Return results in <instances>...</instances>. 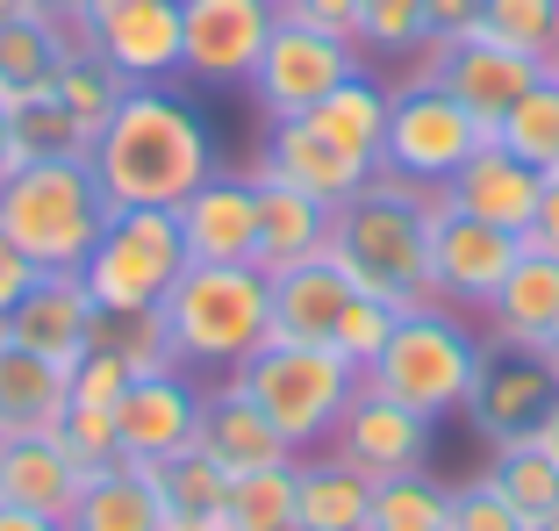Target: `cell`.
Instances as JSON below:
<instances>
[{
  "mask_svg": "<svg viewBox=\"0 0 559 531\" xmlns=\"http://www.w3.org/2000/svg\"><path fill=\"white\" fill-rule=\"evenodd\" d=\"M36 273H44V266H36L22 245H8V237H0V316H8V309H15V302L36 287Z\"/></svg>",
  "mask_w": 559,
  "mask_h": 531,
  "instance_id": "bcb514c9",
  "label": "cell"
},
{
  "mask_svg": "<svg viewBox=\"0 0 559 531\" xmlns=\"http://www.w3.org/2000/svg\"><path fill=\"white\" fill-rule=\"evenodd\" d=\"M480 316H488L495 345H531V352H538L545 331L559 323V251L524 245V251H516V266H510V281L495 287V302Z\"/></svg>",
  "mask_w": 559,
  "mask_h": 531,
  "instance_id": "d4e9b609",
  "label": "cell"
},
{
  "mask_svg": "<svg viewBox=\"0 0 559 531\" xmlns=\"http://www.w3.org/2000/svg\"><path fill=\"white\" fill-rule=\"evenodd\" d=\"M66 531H165L158 496H151V474H136V467L86 474L80 503L66 510Z\"/></svg>",
  "mask_w": 559,
  "mask_h": 531,
  "instance_id": "4dcf8cb0",
  "label": "cell"
},
{
  "mask_svg": "<svg viewBox=\"0 0 559 531\" xmlns=\"http://www.w3.org/2000/svg\"><path fill=\"white\" fill-rule=\"evenodd\" d=\"M430 446H438V416L409 410V402H395V396H380V388H366V381H359V396L345 402L337 432H330V452H337L345 467H359L366 482L430 467Z\"/></svg>",
  "mask_w": 559,
  "mask_h": 531,
  "instance_id": "5bb4252c",
  "label": "cell"
},
{
  "mask_svg": "<svg viewBox=\"0 0 559 531\" xmlns=\"http://www.w3.org/2000/svg\"><path fill=\"white\" fill-rule=\"evenodd\" d=\"M352 72H366L359 44L273 15V36H265V50H259V66H251L245 86H251V101H259L265 122H295V116H309L337 80H352Z\"/></svg>",
  "mask_w": 559,
  "mask_h": 531,
  "instance_id": "9c48e42d",
  "label": "cell"
},
{
  "mask_svg": "<svg viewBox=\"0 0 559 531\" xmlns=\"http://www.w3.org/2000/svg\"><path fill=\"white\" fill-rule=\"evenodd\" d=\"M538 446H545V452H552V460H559V402H552V416H545V424H538Z\"/></svg>",
  "mask_w": 559,
  "mask_h": 531,
  "instance_id": "f5cc1de1",
  "label": "cell"
},
{
  "mask_svg": "<svg viewBox=\"0 0 559 531\" xmlns=\"http://www.w3.org/2000/svg\"><path fill=\"white\" fill-rule=\"evenodd\" d=\"M273 8H280V0H273Z\"/></svg>",
  "mask_w": 559,
  "mask_h": 531,
  "instance_id": "680465c9",
  "label": "cell"
},
{
  "mask_svg": "<svg viewBox=\"0 0 559 531\" xmlns=\"http://www.w3.org/2000/svg\"><path fill=\"white\" fill-rule=\"evenodd\" d=\"M295 460H301V452H295ZM295 460L259 467V474H237L223 531H295Z\"/></svg>",
  "mask_w": 559,
  "mask_h": 531,
  "instance_id": "f35d334b",
  "label": "cell"
},
{
  "mask_svg": "<svg viewBox=\"0 0 559 531\" xmlns=\"http://www.w3.org/2000/svg\"><path fill=\"white\" fill-rule=\"evenodd\" d=\"M452 531H531V524L510 510V496L488 474H474V482L452 488Z\"/></svg>",
  "mask_w": 559,
  "mask_h": 531,
  "instance_id": "7bdbcfd3",
  "label": "cell"
},
{
  "mask_svg": "<svg viewBox=\"0 0 559 531\" xmlns=\"http://www.w3.org/2000/svg\"><path fill=\"white\" fill-rule=\"evenodd\" d=\"M130 381H136L130 366H122L116 352H100V345H94L80 366H72V402H80V410H116Z\"/></svg>",
  "mask_w": 559,
  "mask_h": 531,
  "instance_id": "ee69618b",
  "label": "cell"
},
{
  "mask_svg": "<svg viewBox=\"0 0 559 531\" xmlns=\"http://www.w3.org/2000/svg\"><path fill=\"white\" fill-rule=\"evenodd\" d=\"M395 316H402V309H388V302L352 295V302H345V316H337V338H330V345H337V352H345V359L366 374V366L388 352V338H395Z\"/></svg>",
  "mask_w": 559,
  "mask_h": 531,
  "instance_id": "60d3db41",
  "label": "cell"
},
{
  "mask_svg": "<svg viewBox=\"0 0 559 531\" xmlns=\"http://www.w3.org/2000/svg\"><path fill=\"white\" fill-rule=\"evenodd\" d=\"M480 352H488V338H480L452 302H424V309L395 316L388 352L366 366L359 381L380 388V396H395V402H409V410H424V416H460L466 396H474Z\"/></svg>",
  "mask_w": 559,
  "mask_h": 531,
  "instance_id": "5b68a950",
  "label": "cell"
},
{
  "mask_svg": "<svg viewBox=\"0 0 559 531\" xmlns=\"http://www.w3.org/2000/svg\"><path fill=\"white\" fill-rule=\"evenodd\" d=\"M273 338H287V345H330L337 338V316H345V302L359 295V287L337 273V259H309V266H287V273H273Z\"/></svg>",
  "mask_w": 559,
  "mask_h": 531,
  "instance_id": "cb8c5ba5",
  "label": "cell"
},
{
  "mask_svg": "<svg viewBox=\"0 0 559 531\" xmlns=\"http://www.w3.org/2000/svg\"><path fill=\"white\" fill-rule=\"evenodd\" d=\"M72 50H86L80 22H50V15L0 22V86H8V94H44Z\"/></svg>",
  "mask_w": 559,
  "mask_h": 531,
  "instance_id": "f546056e",
  "label": "cell"
},
{
  "mask_svg": "<svg viewBox=\"0 0 559 531\" xmlns=\"http://www.w3.org/2000/svg\"><path fill=\"white\" fill-rule=\"evenodd\" d=\"M430 8V44H452V36L480 30V0H424Z\"/></svg>",
  "mask_w": 559,
  "mask_h": 531,
  "instance_id": "c3c4849f",
  "label": "cell"
},
{
  "mask_svg": "<svg viewBox=\"0 0 559 531\" xmlns=\"http://www.w3.org/2000/svg\"><path fill=\"white\" fill-rule=\"evenodd\" d=\"M251 180H259V251H251V266L273 281L287 266L323 259L330 251V209L323 201L287 187V180H273V173H259V166H251Z\"/></svg>",
  "mask_w": 559,
  "mask_h": 531,
  "instance_id": "603a6c76",
  "label": "cell"
},
{
  "mask_svg": "<svg viewBox=\"0 0 559 531\" xmlns=\"http://www.w3.org/2000/svg\"><path fill=\"white\" fill-rule=\"evenodd\" d=\"M58 446L80 460V474H108V467H122V446H116V410H80L72 402L66 424H58Z\"/></svg>",
  "mask_w": 559,
  "mask_h": 531,
  "instance_id": "b9f144b4",
  "label": "cell"
},
{
  "mask_svg": "<svg viewBox=\"0 0 559 531\" xmlns=\"http://www.w3.org/2000/svg\"><path fill=\"white\" fill-rule=\"evenodd\" d=\"M72 410V366L15 345L0 331V446L8 438H58Z\"/></svg>",
  "mask_w": 559,
  "mask_h": 531,
  "instance_id": "44dd1931",
  "label": "cell"
},
{
  "mask_svg": "<svg viewBox=\"0 0 559 531\" xmlns=\"http://www.w3.org/2000/svg\"><path fill=\"white\" fill-rule=\"evenodd\" d=\"M280 15L287 22H309V30L323 36H359V0H280Z\"/></svg>",
  "mask_w": 559,
  "mask_h": 531,
  "instance_id": "f6af8a7d",
  "label": "cell"
},
{
  "mask_svg": "<svg viewBox=\"0 0 559 531\" xmlns=\"http://www.w3.org/2000/svg\"><path fill=\"white\" fill-rule=\"evenodd\" d=\"M194 452H209L223 474H259V467H280V460H295V446L273 432L259 416V402L245 396V388L223 374V381L209 388V402H201V438H194Z\"/></svg>",
  "mask_w": 559,
  "mask_h": 531,
  "instance_id": "7402d4cb",
  "label": "cell"
},
{
  "mask_svg": "<svg viewBox=\"0 0 559 531\" xmlns=\"http://www.w3.org/2000/svg\"><path fill=\"white\" fill-rule=\"evenodd\" d=\"M524 245H538V251H559V166L538 180V209H531V231H524Z\"/></svg>",
  "mask_w": 559,
  "mask_h": 531,
  "instance_id": "7dc6e473",
  "label": "cell"
},
{
  "mask_svg": "<svg viewBox=\"0 0 559 531\" xmlns=\"http://www.w3.org/2000/svg\"><path fill=\"white\" fill-rule=\"evenodd\" d=\"M373 482L337 452H301L295 460V531H366Z\"/></svg>",
  "mask_w": 559,
  "mask_h": 531,
  "instance_id": "4316f807",
  "label": "cell"
},
{
  "mask_svg": "<svg viewBox=\"0 0 559 531\" xmlns=\"http://www.w3.org/2000/svg\"><path fill=\"white\" fill-rule=\"evenodd\" d=\"M187 237V259H209V266H251L259 251V180L251 173L215 166L194 194L173 209Z\"/></svg>",
  "mask_w": 559,
  "mask_h": 531,
  "instance_id": "e0dca14e",
  "label": "cell"
},
{
  "mask_svg": "<svg viewBox=\"0 0 559 531\" xmlns=\"http://www.w3.org/2000/svg\"><path fill=\"white\" fill-rule=\"evenodd\" d=\"M94 323H100V302L86 295L80 273H36V287L0 316V331L15 338V345L44 352L58 366H80L94 352Z\"/></svg>",
  "mask_w": 559,
  "mask_h": 531,
  "instance_id": "ac0fdd59",
  "label": "cell"
},
{
  "mask_svg": "<svg viewBox=\"0 0 559 531\" xmlns=\"http://www.w3.org/2000/svg\"><path fill=\"white\" fill-rule=\"evenodd\" d=\"M259 173H273V180L301 187V194H316L323 209H337V201H352L359 187H373V158H359V151L330 144L323 130H309V122H273L259 144Z\"/></svg>",
  "mask_w": 559,
  "mask_h": 531,
  "instance_id": "d6986e66",
  "label": "cell"
},
{
  "mask_svg": "<svg viewBox=\"0 0 559 531\" xmlns=\"http://www.w3.org/2000/svg\"><path fill=\"white\" fill-rule=\"evenodd\" d=\"M15 166H22V158H15V130H8V108H0V180H8Z\"/></svg>",
  "mask_w": 559,
  "mask_h": 531,
  "instance_id": "816d5d0a",
  "label": "cell"
},
{
  "mask_svg": "<svg viewBox=\"0 0 559 531\" xmlns=\"http://www.w3.org/2000/svg\"><path fill=\"white\" fill-rule=\"evenodd\" d=\"M531 531H559V510H545V517H538V524H531Z\"/></svg>",
  "mask_w": 559,
  "mask_h": 531,
  "instance_id": "9f6ffc18",
  "label": "cell"
},
{
  "mask_svg": "<svg viewBox=\"0 0 559 531\" xmlns=\"http://www.w3.org/2000/svg\"><path fill=\"white\" fill-rule=\"evenodd\" d=\"M8 130H15V158H86L94 137L58 108V94H8Z\"/></svg>",
  "mask_w": 559,
  "mask_h": 531,
  "instance_id": "8d00e7d4",
  "label": "cell"
},
{
  "mask_svg": "<svg viewBox=\"0 0 559 531\" xmlns=\"http://www.w3.org/2000/svg\"><path fill=\"white\" fill-rule=\"evenodd\" d=\"M80 36L100 66H116L130 86H165L180 80V0H86Z\"/></svg>",
  "mask_w": 559,
  "mask_h": 531,
  "instance_id": "30bf717a",
  "label": "cell"
},
{
  "mask_svg": "<svg viewBox=\"0 0 559 531\" xmlns=\"http://www.w3.org/2000/svg\"><path fill=\"white\" fill-rule=\"evenodd\" d=\"M108 216L116 209L94 180V158H22L0 180V237L22 245L44 273H80Z\"/></svg>",
  "mask_w": 559,
  "mask_h": 531,
  "instance_id": "3957f363",
  "label": "cell"
},
{
  "mask_svg": "<svg viewBox=\"0 0 559 531\" xmlns=\"http://www.w3.org/2000/svg\"><path fill=\"white\" fill-rule=\"evenodd\" d=\"M15 15H29V0H0V22H15Z\"/></svg>",
  "mask_w": 559,
  "mask_h": 531,
  "instance_id": "11a10c76",
  "label": "cell"
},
{
  "mask_svg": "<svg viewBox=\"0 0 559 531\" xmlns=\"http://www.w3.org/2000/svg\"><path fill=\"white\" fill-rule=\"evenodd\" d=\"M165 331H173V359L194 374H237L251 352L273 338V287L259 266H209L187 259L173 295L158 302Z\"/></svg>",
  "mask_w": 559,
  "mask_h": 531,
  "instance_id": "277c9868",
  "label": "cell"
},
{
  "mask_svg": "<svg viewBox=\"0 0 559 531\" xmlns=\"http://www.w3.org/2000/svg\"><path fill=\"white\" fill-rule=\"evenodd\" d=\"M516 251H524V237L495 231V223H480V216H460V209L430 187V281H438V302H452V309H488L495 287L510 281Z\"/></svg>",
  "mask_w": 559,
  "mask_h": 531,
  "instance_id": "4fadbf2b",
  "label": "cell"
},
{
  "mask_svg": "<svg viewBox=\"0 0 559 531\" xmlns=\"http://www.w3.org/2000/svg\"><path fill=\"white\" fill-rule=\"evenodd\" d=\"M136 474H151L165 531H223V517H230V474L209 452H180V460L136 467Z\"/></svg>",
  "mask_w": 559,
  "mask_h": 531,
  "instance_id": "83f0119b",
  "label": "cell"
},
{
  "mask_svg": "<svg viewBox=\"0 0 559 531\" xmlns=\"http://www.w3.org/2000/svg\"><path fill=\"white\" fill-rule=\"evenodd\" d=\"M480 36L559 72V0H480Z\"/></svg>",
  "mask_w": 559,
  "mask_h": 531,
  "instance_id": "d590c367",
  "label": "cell"
},
{
  "mask_svg": "<svg viewBox=\"0 0 559 531\" xmlns=\"http://www.w3.org/2000/svg\"><path fill=\"white\" fill-rule=\"evenodd\" d=\"M502 496H510V510L524 517V524H538L545 510H559V460L538 446V438H516V446H495L488 467H480Z\"/></svg>",
  "mask_w": 559,
  "mask_h": 531,
  "instance_id": "836d02e7",
  "label": "cell"
},
{
  "mask_svg": "<svg viewBox=\"0 0 559 531\" xmlns=\"http://www.w3.org/2000/svg\"><path fill=\"white\" fill-rule=\"evenodd\" d=\"M0 108H8V86H0Z\"/></svg>",
  "mask_w": 559,
  "mask_h": 531,
  "instance_id": "6f0895ef",
  "label": "cell"
},
{
  "mask_svg": "<svg viewBox=\"0 0 559 531\" xmlns=\"http://www.w3.org/2000/svg\"><path fill=\"white\" fill-rule=\"evenodd\" d=\"M86 474L58 438H8L0 446V503L8 510H36V517H66L80 503Z\"/></svg>",
  "mask_w": 559,
  "mask_h": 531,
  "instance_id": "484cf974",
  "label": "cell"
},
{
  "mask_svg": "<svg viewBox=\"0 0 559 531\" xmlns=\"http://www.w3.org/2000/svg\"><path fill=\"white\" fill-rule=\"evenodd\" d=\"M86 158H94L108 209H180L215 173V130L173 80L130 86Z\"/></svg>",
  "mask_w": 559,
  "mask_h": 531,
  "instance_id": "6da1fadb",
  "label": "cell"
},
{
  "mask_svg": "<svg viewBox=\"0 0 559 531\" xmlns=\"http://www.w3.org/2000/svg\"><path fill=\"white\" fill-rule=\"evenodd\" d=\"M538 180H545V173H538V166H524L516 151L480 144L474 158H466V166L438 187V194L452 201L460 216H480V223H495V231L524 237V231H531V209H538Z\"/></svg>",
  "mask_w": 559,
  "mask_h": 531,
  "instance_id": "ffe728a7",
  "label": "cell"
},
{
  "mask_svg": "<svg viewBox=\"0 0 559 531\" xmlns=\"http://www.w3.org/2000/svg\"><path fill=\"white\" fill-rule=\"evenodd\" d=\"M50 94H58V108H66L86 137H100L108 116L122 108V94H130V80H122L116 66H100L94 50H72L66 66H58V80H50Z\"/></svg>",
  "mask_w": 559,
  "mask_h": 531,
  "instance_id": "74e56055",
  "label": "cell"
},
{
  "mask_svg": "<svg viewBox=\"0 0 559 531\" xmlns=\"http://www.w3.org/2000/svg\"><path fill=\"white\" fill-rule=\"evenodd\" d=\"M94 345H100V352H116L130 374H158V366H180V359H173V331H165V309H100Z\"/></svg>",
  "mask_w": 559,
  "mask_h": 531,
  "instance_id": "ab89813d",
  "label": "cell"
},
{
  "mask_svg": "<svg viewBox=\"0 0 559 531\" xmlns=\"http://www.w3.org/2000/svg\"><path fill=\"white\" fill-rule=\"evenodd\" d=\"M559 402V374L545 352L531 345H488L474 374V396H466V424H474L488 446H516V438H538V424Z\"/></svg>",
  "mask_w": 559,
  "mask_h": 531,
  "instance_id": "7c38bea8",
  "label": "cell"
},
{
  "mask_svg": "<svg viewBox=\"0 0 559 531\" xmlns=\"http://www.w3.org/2000/svg\"><path fill=\"white\" fill-rule=\"evenodd\" d=\"M230 381L259 402V416L295 452H316V446H330L345 402L359 396V366H352L337 345H287V338H265Z\"/></svg>",
  "mask_w": 559,
  "mask_h": 531,
  "instance_id": "8992f818",
  "label": "cell"
},
{
  "mask_svg": "<svg viewBox=\"0 0 559 531\" xmlns=\"http://www.w3.org/2000/svg\"><path fill=\"white\" fill-rule=\"evenodd\" d=\"M330 259L359 295L388 302V309H424L438 302L430 281V187L402 180L380 166L373 187L330 209Z\"/></svg>",
  "mask_w": 559,
  "mask_h": 531,
  "instance_id": "7a4b0ae2",
  "label": "cell"
},
{
  "mask_svg": "<svg viewBox=\"0 0 559 531\" xmlns=\"http://www.w3.org/2000/svg\"><path fill=\"white\" fill-rule=\"evenodd\" d=\"M273 0H180V80L201 86H245L251 66H259L265 36H273Z\"/></svg>",
  "mask_w": 559,
  "mask_h": 531,
  "instance_id": "2e32d148",
  "label": "cell"
},
{
  "mask_svg": "<svg viewBox=\"0 0 559 531\" xmlns=\"http://www.w3.org/2000/svg\"><path fill=\"white\" fill-rule=\"evenodd\" d=\"M29 15H50V22H80L86 0H29Z\"/></svg>",
  "mask_w": 559,
  "mask_h": 531,
  "instance_id": "f907efd6",
  "label": "cell"
},
{
  "mask_svg": "<svg viewBox=\"0 0 559 531\" xmlns=\"http://www.w3.org/2000/svg\"><path fill=\"white\" fill-rule=\"evenodd\" d=\"M409 72L438 80L444 94H452L466 116L480 122V137H495V122L510 116V101L524 94L531 80H545V66H531V58L502 50L495 36H480V30H474V36H452V44H430Z\"/></svg>",
  "mask_w": 559,
  "mask_h": 531,
  "instance_id": "9a60e30c",
  "label": "cell"
},
{
  "mask_svg": "<svg viewBox=\"0 0 559 531\" xmlns=\"http://www.w3.org/2000/svg\"><path fill=\"white\" fill-rule=\"evenodd\" d=\"M488 144L516 151V158H524V166H538V173H552V166H559V72L531 80L524 94L510 101V116L495 122Z\"/></svg>",
  "mask_w": 559,
  "mask_h": 531,
  "instance_id": "1f68e13d",
  "label": "cell"
},
{
  "mask_svg": "<svg viewBox=\"0 0 559 531\" xmlns=\"http://www.w3.org/2000/svg\"><path fill=\"white\" fill-rule=\"evenodd\" d=\"M388 101H395V86H388V80L352 72V80H337L309 116H295V122H309V130L330 137V144H345V151H359V158H373V166H380V144H388Z\"/></svg>",
  "mask_w": 559,
  "mask_h": 531,
  "instance_id": "f1b7e54d",
  "label": "cell"
},
{
  "mask_svg": "<svg viewBox=\"0 0 559 531\" xmlns=\"http://www.w3.org/2000/svg\"><path fill=\"white\" fill-rule=\"evenodd\" d=\"M538 352H545V359H552V374H559V323H552V331H545V345H538Z\"/></svg>",
  "mask_w": 559,
  "mask_h": 531,
  "instance_id": "db71d44e",
  "label": "cell"
},
{
  "mask_svg": "<svg viewBox=\"0 0 559 531\" xmlns=\"http://www.w3.org/2000/svg\"><path fill=\"white\" fill-rule=\"evenodd\" d=\"M180 273H187V237L173 209H116L80 266L86 295L100 309H158Z\"/></svg>",
  "mask_w": 559,
  "mask_h": 531,
  "instance_id": "52a82bcc",
  "label": "cell"
},
{
  "mask_svg": "<svg viewBox=\"0 0 559 531\" xmlns=\"http://www.w3.org/2000/svg\"><path fill=\"white\" fill-rule=\"evenodd\" d=\"M0 531H66V517H36V510H8L0 503Z\"/></svg>",
  "mask_w": 559,
  "mask_h": 531,
  "instance_id": "681fc988",
  "label": "cell"
},
{
  "mask_svg": "<svg viewBox=\"0 0 559 531\" xmlns=\"http://www.w3.org/2000/svg\"><path fill=\"white\" fill-rule=\"evenodd\" d=\"M480 144H488L480 122L466 116L438 80L409 72V80L395 86V101H388V144H380V166L388 173H402V180H416V187H444Z\"/></svg>",
  "mask_w": 559,
  "mask_h": 531,
  "instance_id": "ba28073f",
  "label": "cell"
},
{
  "mask_svg": "<svg viewBox=\"0 0 559 531\" xmlns=\"http://www.w3.org/2000/svg\"><path fill=\"white\" fill-rule=\"evenodd\" d=\"M201 402L209 388L194 381V366H158V374H136L116 402V446L122 467H158L194 452L201 438Z\"/></svg>",
  "mask_w": 559,
  "mask_h": 531,
  "instance_id": "8fae6325",
  "label": "cell"
},
{
  "mask_svg": "<svg viewBox=\"0 0 559 531\" xmlns=\"http://www.w3.org/2000/svg\"><path fill=\"white\" fill-rule=\"evenodd\" d=\"M359 58L373 66H416L430 50V8L424 0H359Z\"/></svg>",
  "mask_w": 559,
  "mask_h": 531,
  "instance_id": "e575fe53",
  "label": "cell"
},
{
  "mask_svg": "<svg viewBox=\"0 0 559 531\" xmlns=\"http://www.w3.org/2000/svg\"><path fill=\"white\" fill-rule=\"evenodd\" d=\"M366 531H452V488H444L430 467L388 474V482H373Z\"/></svg>",
  "mask_w": 559,
  "mask_h": 531,
  "instance_id": "d6a6232c",
  "label": "cell"
}]
</instances>
